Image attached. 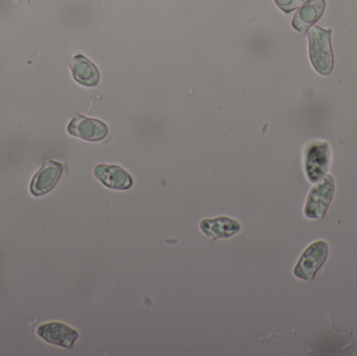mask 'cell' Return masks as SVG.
<instances>
[{"instance_id": "6da1fadb", "label": "cell", "mask_w": 357, "mask_h": 356, "mask_svg": "<svg viewBox=\"0 0 357 356\" xmlns=\"http://www.w3.org/2000/svg\"><path fill=\"white\" fill-rule=\"evenodd\" d=\"M331 33L333 29H324L317 25L308 31L310 61L316 71L322 75H331L333 69Z\"/></svg>"}, {"instance_id": "7a4b0ae2", "label": "cell", "mask_w": 357, "mask_h": 356, "mask_svg": "<svg viewBox=\"0 0 357 356\" xmlns=\"http://www.w3.org/2000/svg\"><path fill=\"white\" fill-rule=\"evenodd\" d=\"M335 180L331 176H325L320 183L312 188L306 200L304 213L308 219H322L335 196Z\"/></svg>"}, {"instance_id": "3957f363", "label": "cell", "mask_w": 357, "mask_h": 356, "mask_svg": "<svg viewBox=\"0 0 357 356\" xmlns=\"http://www.w3.org/2000/svg\"><path fill=\"white\" fill-rule=\"evenodd\" d=\"M331 152L327 142L310 144L305 152V171L312 183L321 181L331 165Z\"/></svg>"}, {"instance_id": "277c9868", "label": "cell", "mask_w": 357, "mask_h": 356, "mask_svg": "<svg viewBox=\"0 0 357 356\" xmlns=\"http://www.w3.org/2000/svg\"><path fill=\"white\" fill-rule=\"evenodd\" d=\"M328 245L320 240L310 245L302 256L300 257L297 265L294 270L296 277L303 280H312L317 272L324 265L328 257Z\"/></svg>"}, {"instance_id": "5b68a950", "label": "cell", "mask_w": 357, "mask_h": 356, "mask_svg": "<svg viewBox=\"0 0 357 356\" xmlns=\"http://www.w3.org/2000/svg\"><path fill=\"white\" fill-rule=\"evenodd\" d=\"M67 132L86 141L98 142L107 137L109 127L104 121L83 115H75L67 125Z\"/></svg>"}, {"instance_id": "8992f818", "label": "cell", "mask_w": 357, "mask_h": 356, "mask_svg": "<svg viewBox=\"0 0 357 356\" xmlns=\"http://www.w3.org/2000/svg\"><path fill=\"white\" fill-rule=\"evenodd\" d=\"M63 165L56 161L46 160L31 180V192L36 196L52 192L62 175Z\"/></svg>"}, {"instance_id": "52a82bcc", "label": "cell", "mask_w": 357, "mask_h": 356, "mask_svg": "<svg viewBox=\"0 0 357 356\" xmlns=\"http://www.w3.org/2000/svg\"><path fill=\"white\" fill-rule=\"evenodd\" d=\"M37 334L46 342L65 348H71L79 338L77 330L60 322H50L39 326Z\"/></svg>"}, {"instance_id": "ba28073f", "label": "cell", "mask_w": 357, "mask_h": 356, "mask_svg": "<svg viewBox=\"0 0 357 356\" xmlns=\"http://www.w3.org/2000/svg\"><path fill=\"white\" fill-rule=\"evenodd\" d=\"M94 177L106 187L127 190L133 186L131 175L119 165L98 164L94 167Z\"/></svg>"}, {"instance_id": "9c48e42d", "label": "cell", "mask_w": 357, "mask_h": 356, "mask_svg": "<svg viewBox=\"0 0 357 356\" xmlns=\"http://www.w3.org/2000/svg\"><path fill=\"white\" fill-rule=\"evenodd\" d=\"M199 229L210 240L229 238L238 233L241 229L239 222L228 217L205 219L199 223Z\"/></svg>"}, {"instance_id": "30bf717a", "label": "cell", "mask_w": 357, "mask_h": 356, "mask_svg": "<svg viewBox=\"0 0 357 356\" xmlns=\"http://www.w3.org/2000/svg\"><path fill=\"white\" fill-rule=\"evenodd\" d=\"M71 75L77 83L85 87H96L100 83V71L98 67L82 54L73 56L69 61Z\"/></svg>"}, {"instance_id": "8fae6325", "label": "cell", "mask_w": 357, "mask_h": 356, "mask_svg": "<svg viewBox=\"0 0 357 356\" xmlns=\"http://www.w3.org/2000/svg\"><path fill=\"white\" fill-rule=\"evenodd\" d=\"M326 8L325 0H307L302 4L293 19V27L300 33H305L312 26L324 13Z\"/></svg>"}, {"instance_id": "7c38bea8", "label": "cell", "mask_w": 357, "mask_h": 356, "mask_svg": "<svg viewBox=\"0 0 357 356\" xmlns=\"http://www.w3.org/2000/svg\"><path fill=\"white\" fill-rule=\"evenodd\" d=\"M284 13H291L303 4V0H274Z\"/></svg>"}]
</instances>
